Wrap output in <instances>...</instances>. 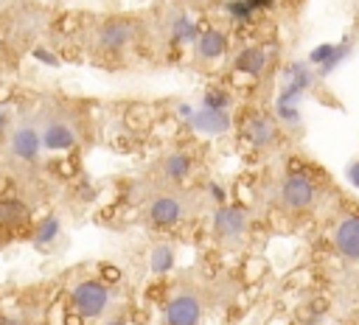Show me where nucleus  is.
<instances>
[{
  "label": "nucleus",
  "instance_id": "nucleus-1",
  "mask_svg": "<svg viewBox=\"0 0 359 325\" xmlns=\"http://www.w3.org/2000/svg\"><path fill=\"white\" fill-rule=\"evenodd\" d=\"M109 286L101 280H81L73 291H70V303L73 311L84 319H95L109 308Z\"/></svg>",
  "mask_w": 359,
  "mask_h": 325
},
{
  "label": "nucleus",
  "instance_id": "nucleus-2",
  "mask_svg": "<svg viewBox=\"0 0 359 325\" xmlns=\"http://www.w3.org/2000/svg\"><path fill=\"white\" fill-rule=\"evenodd\" d=\"M244 233H247V210L238 205H219V210L213 213V235L219 241L236 244L241 241Z\"/></svg>",
  "mask_w": 359,
  "mask_h": 325
},
{
  "label": "nucleus",
  "instance_id": "nucleus-3",
  "mask_svg": "<svg viewBox=\"0 0 359 325\" xmlns=\"http://www.w3.org/2000/svg\"><path fill=\"white\" fill-rule=\"evenodd\" d=\"M163 317H165L168 325H199V319H202V303H199L196 294L182 291V294H177V297H171L165 303Z\"/></svg>",
  "mask_w": 359,
  "mask_h": 325
},
{
  "label": "nucleus",
  "instance_id": "nucleus-4",
  "mask_svg": "<svg viewBox=\"0 0 359 325\" xmlns=\"http://www.w3.org/2000/svg\"><path fill=\"white\" fill-rule=\"evenodd\" d=\"M280 199H283L286 207L303 210V207H309L314 202V182L309 177H303V174H292L280 185Z\"/></svg>",
  "mask_w": 359,
  "mask_h": 325
},
{
  "label": "nucleus",
  "instance_id": "nucleus-5",
  "mask_svg": "<svg viewBox=\"0 0 359 325\" xmlns=\"http://www.w3.org/2000/svg\"><path fill=\"white\" fill-rule=\"evenodd\" d=\"M135 36V25L129 20H109L98 28V48L104 50H123Z\"/></svg>",
  "mask_w": 359,
  "mask_h": 325
},
{
  "label": "nucleus",
  "instance_id": "nucleus-6",
  "mask_svg": "<svg viewBox=\"0 0 359 325\" xmlns=\"http://www.w3.org/2000/svg\"><path fill=\"white\" fill-rule=\"evenodd\" d=\"M334 247L342 258L359 261V216H348L334 230Z\"/></svg>",
  "mask_w": 359,
  "mask_h": 325
},
{
  "label": "nucleus",
  "instance_id": "nucleus-7",
  "mask_svg": "<svg viewBox=\"0 0 359 325\" xmlns=\"http://www.w3.org/2000/svg\"><path fill=\"white\" fill-rule=\"evenodd\" d=\"M8 143H11L14 157H20V160H36L39 148H45V146H42V132L34 129L31 123L17 126V129L11 132V140H8Z\"/></svg>",
  "mask_w": 359,
  "mask_h": 325
},
{
  "label": "nucleus",
  "instance_id": "nucleus-8",
  "mask_svg": "<svg viewBox=\"0 0 359 325\" xmlns=\"http://www.w3.org/2000/svg\"><path fill=\"white\" fill-rule=\"evenodd\" d=\"M149 219H151V224H157V227H171V224H177V221L182 219V199L174 196V193H163V196L151 199V205H149Z\"/></svg>",
  "mask_w": 359,
  "mask_h": 325
},
{
  "label": "nucleus",
  "instance_id": "nucleus-9",
  "mask_svg": "<svg viewBox=\"0 0 359 325\" xmlns=\"http://www.w3.org/2000/svg\"><path fill=\"white\" fill-rule=\"evenodd\" d=\"M191 126L202 134H224L230 129V115L227 109H210V106H199L191 115Z\"/></svg>",
  "mask_w": 359,
  "mask_h": 325
},
{
  "label": "nucleus",
  "instance_id": "nucleus-10",
  "mask_svg": "<svg viewBox=\"0 0 359 325\" xmlns=\"http://www.w3.org/2000/svg\"><path fill=\"white\" fill-rule=\"evenodd\" d=\"M280 78H283V87H280V90H289V92H294V95H303V92L314 84V73H311L303 62H289V64L283 67Z\"/></svg>",
  "mask_w": 359,
  "mask_h": 325
},
{
  "label": "nucleus",
  "instance_id": "nucleus-11",
  "mask_svg": "<svg viewBox=\"0 0 359 325\" xmlns=\"http://www.w3.org/2000/svg\"><path fill=\"white\" fill-rule=\"evenodd\" d=\"M76 143V132L65 123V120H50L42 132V146L50 151H65Z\"/></svg>",
  "mask_w": 359,
  "mask_h": 325
},
{
  "label": "nucleus",
  "instance_id": "nucleus-12",
  "mask_svg": "<svg viewBox=\"0 0 359 325\" xmlns=\"http://www.w3.org/2000/svg\"><path fill=\"white\" fill-rule=\"evenodd\" d=\"M227 50V36L219 28H208L196 39V56L199 59H219Z\"/></svg>",
  "mask_w": 359,
  "mask_h": 325
},
{
  "label": "nucleus",
  "instance_id": "nucleus-13",
  "mask_svg": "<svg viewBox=\"0 0 359 325\" xmlns=\"http://www.w3.org/2000/svg\"><path fill=\"white\" fill-rule=\"evenodd\" d=\"M264 67H266V50L264 48H244L233 62V70L244 73V76H258Z\"/></svg>",
  "mask_w": 359,
  "mask_h": 325
},
{
  "label": "nucleus",
  "instance_id": "nucleus-14",
  "mask_svg": "<svg viewBox=\"0 0 359 325\" xmlns=\"http://www.w3.org/2000/svg\"><path fill=\"white\" fill-rule=\"evenodd\" d=\"M168 36H171L174 42H180V45H191V42L199 39V31H196V25L188 20V14L174 11L171 20H168Z\"/></svg>",
  "mask_w": 359,
  "mask_h": 325
},
{
  "label": "nucleus",
  "instance_id": "nucleus-15",
  "mask_svg": "<svg viewBox=\"0 0 359 325\" xmlns=\"http://www.w3.org/2000/svg\"><path fill=\"white\" fill-rule=\"evenodd\" d=\"M297 101H300V95H294V92H289V90H280V92H278L275 112H278V120H280V123H286V126H297V120H300Z\"/></svg>",
  "mask_w": 359,
  "mask_h": 325
},
{
  "label": "nucleus",
  "instance_id": "nucleus-16",
  "mask_svg": "<svg viewBox=\"0 0 359 325\" xmlns=\"http://www.w3.org/2000/svg\"><path fill=\"white\" fill-rule=\"evenodd\" d=\"M272 137H275V126L266 120V118H252L250 123H247V140L252 143V146H269L272 143Z\"/></svg>",
  "mask_w": 359,
  "mask_h": 325
},
{
  "label": "nucleus",
  "instance_id": "nucleus-17",
  "mask_svg": "<svg viewBox=\"0 0 359 325\" xmlns=\"http://www.w3.org/2000/svg\"><path fill=\"white\" fill-rule=\"evenodd\" d=\"M188 171H191V157L182 154V151H174V154H168V157L163 160V174H165L168 179H185Z\"/></svg>",
  "mask_w": 359,
  "mask_h": 325
},
{
  "label": "nucleus",
  "instance_id": "nucleus-18",
  "mask_svg": "<svg viewBox=\"0 0 359 325\" xmlns=\"http://www.w3.org/2000/svg\"><path fill=\"white\" fill-rule=\"evenodd\" d=\"M149 266L154 275H165L171 266H174V247L168 244H160L151 249V258H149Z\"/></svg>",
  "mask_w": 359,
  "mask_h": 325
},
{
  "label": "nucleus",
  "instance_id": "nucleus-19",
  "mask_svg": "<svg viewBox=\"0 0 359 325\" xmlns=\"http://www.w3.org/2000/svg\"><path fill=\"white\" fill-rule=\"evenodd\" d=\"M59 227H62V224H59V219H56V216H45V219L34 227V244H36V247L50 244V241L59 235Z\"/></svg>",
  "mask_w": 359,
  "mask_h": 325
},
{
  "label": "nucleus",
  "instance_id": "nucleus-20",
  "mask_svg": "<svg viewBox=\"0 0 359 325\" xmlns=\"http://www.w3.org/2000/svg\"><path fill=\"white\" fill-rule=\"evenodd\" d=\"M351 48H353V42H351V39H342V42L334 48V53L328 56V62H323V64H320V73H323V76L334 73V70L339 67V62H342V59L351 53Z\"/></svg>",
  "mask_w": 359,
  "mask_h": 325
},
{
  "label": "nucleus",
  "instance_id": "nucleus-21",
  "mask_svg": "<svg viewBox=\"0 0 359 325\" xmlns=\"http://www.w3.org/2000/svg\"><path fill=\"white\" fill-rule=\"evenodd\" d=\"M224 11H227L233 20H250L255 8L250 6V0H227V3H224Z\"/></svg>",
  "mask_w": 359,
  "mask_h": 325
},
{
  "label": "nucleus",
  "instance_id": "nucleus-22",
  "mask_svg": "<svg viewBox=\"0 0 359 325\" xmlns=\"http://www.w3.org/2000/svg\"><path fill=\"white\" fill-rule=\"evenodd\" d=\"M227 104H230V98L222 90H210L202 98V106H210V109H227Z\"/></svg>",
  "mask_w": 359,
  "mask_h": 325
},
{
  "label": "nucleus",
  "instance_id": "nucleus-23",
  "mask_svg": "<svg viewBox=\"0 0 359 325\" xmlns=\"http://www.w3.org/2000/svg\"><path fill=\"white\" fill-rule=\"evenodd\" d=\"M334 42H325V45H317L311 53H309V64H323V62H328V56L334 53Z\"/></svg>",
  "mask_w": 359,
  "mask_h": 325
},
{
  "label": "nucleus",
  "instance_id": "nucleus-24",
  "mask_svg": "<svg viewBox=\"0 0 359 325\" xmlns=\"http://www.w3.org/2000/svg\"><path fill=\"white\" fill-rule=\"evenodd\" d=\"M345 179H348L353 188H359V160H353V162L345 165Z\"/></svg>",
  "mask_w": 359,
  "mask_h": 325
},
{
  "label": "nucleus",
  "instance_id": "nucleus-25",
  "mask_svg": "<svg viewBox=\"0 0 359 325\" xmlns=\"http://www.w3.org/2000/svg\"><path fill=\"white\" fill-rule=\"evenodd\" d=\"M34 59H39V62H45V64H50V67L59 64V59H56L53 53H48L45 48H36V50H34Z\"/></svg>",
  "mask_w": 359,
  "mask_h": 325
},
{
  "label": "nucleus",
  "instance_id": "nucleus-26",
  "mask_svg": "<svg viewBox=\"0 0 359 325\" xmlns=\"http://www.w3.org/2000/svg\"><path fill=\"white\" fill-rule=\"evenodd\" d=\"M208 193H210V196H213L219 205H224V191H222L219 185H210V188H208Z\"/></svg>",
  "mask_w": 359,
  "mask_h": 325
},
{
  "label": "nucleus",
  "instance_id": "nucleus-27",
  "mask_svg": "<svg viewBox=\"0 0 359 325\" xmlns=\"http://www.w3.org/2000/svg\"><path fill=\"white\" fill-rule=\"evenodd\" d=\"M177 112H180V118H185V120H191V115H194L196 109H191V104H180V106H177Z\"/></svg>",
  "mask_w": 359,
  "mask_h": 325
},
{
  "label": "nucleus",
  "instance_id": "nucleus-28",
  "mask_svg": "<svg viewBox=\"0 0 359 325\" xmlns=\"http://www.w3.org/2000/svg\"><path fill=\"white\" fill-rule=\"evenodd\" d=\"M272 3H275V0H250V6H252V8H269Z\"/></svg>",
  "mask_w": 359,
  "mask_h": 325
},
{
  "label": "nucleus",
  "instance_id": "nucleus-29",
  "mask_svg": "<svg viewBox=\"0 0 359 325\" xmlns=\"http://www.w3.org/2000/svg\"><path fill=\"white\" fill-rule=\"evenodd\" d=\"M104 272H107V280H115L118 277V269H112V266H104Z\"/></svg>",
  "mask_w": 359,
  "mask_h": 325
},
{
  "label": "nucleus",
  "instance_id": "nucleus-30",
  "mask_svg": "<svg viewBox=\"0 0 359 325\" xmlns=\"http://www.w3.org/2000/svg\"><path fill=\"white\" fill-rule=\"evenodd\" d=\"M6 120H8V115H6V112H3V109H0V129H3V126H6Z\"/></svg>",
  "mask_w": 359,
  "mask_h": 325
},
{
  "label": "nucleus",
  "instance_id": "nucleus-31",
  "mask_svg": "<svg viewBox=\"0 0 359 325\" xmlns=\"http://www.w3.org/2000/svg\"><path fill=\"white\" fill-rule=\"evenodd\" d=\"M107 325H123V322H121V319H112V322H107Z\"/></svg>",
  "mask_w": 359,
  "mask_h": 325
}]
</instances>
